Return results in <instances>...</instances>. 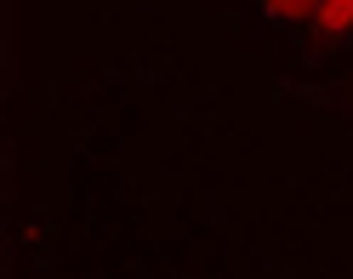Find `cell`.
<instances>
[{
    "label": "cell",
    "instance_id": "3",
    "mask_svg": "<svg viewBox=\"0 0 353 279\" xmlns=\"http://www.w3.org/2000/svg\"><path fill=\"white\" fill-rule=\"evenodd\" d=\"M347 97H353V74H347Z\"/></svg>",
    "mask_w": 353,
    "mask_h": 279
},
{
    "label": "cell",
    "instance_id": "2",
    "mask_svg": "<svg viewBox=\"0 0 353 279\" xmlns=\"http://www.w3.org/2000/svg\"><path fill=\"white\" fill-rule=\"evenodd\" d=\"M256 12H262V23H268V29H285V34H302L307 23H314L319 0H256Z\"/></svg>",
    "mask_w": 353,
    "mask_h": 279
},
{
    "label": "cell",
    "instance_id": "1",
    "mask_svg": "<svg viewBox=\"0 0 353 279\" xmlns=\"http://www.w3.org/2000/svg\"><path fill=\"white\" fill-rule=\"evenodd\" d=\"M302 40L319 52H347L353 46V0H319V12L302 29Z\"/></svg>",
    "mask_w": 353,
    "mask_h": 279
}]
</instances>
